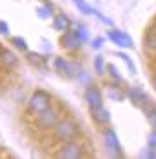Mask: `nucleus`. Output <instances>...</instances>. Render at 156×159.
Wrapping results in <instances>:
<instances>
[{
	"mask_svg": "<svg viewBox=\"0 0 156 159\" xmlns=\"http://www.w3.org/2000/svg\"><path fill=\"white\" fill-rule=\"evenodd\" d=\"M54 135L61 142H71L80 137V128L73 123L71 119H63L54 126Z\"/></svg>",
	"mask_w": 156,
	"mask_h": 159,
	"instance_id": "obj_1",
	"label": "nucleus"
},
{
	"mask_svg": "<svg viewBox=\"0 0 156 159\" xmlns=\"http://www.w3.org/2000/svg\"><path fill=\"white\" fill-rule=\"evenodd\" d=\"M153 88L156 90V73H154V76H153Z\"/></svg>",
	"mask_w": 156,
	"mask_h": 159,
	"instance_id": "obj_28",
	"label": "nucleus"
},
{
	"mask_svg": "<svg viewBox=\"0 0 156 159\" xmlns=\"http://www.w3.org/2000/svg\"><path fill=\"white\" fill-rule=\"evenodd\" d=\"M108 95L109 99H115V100H123V90H118V88H109L108 90Z\"/></svg>",
	"mask_w": 156,
	"mask_h": 159,
	"instance_id": "obj_17",
	"label": "nucleus"
},
{
	"mask_svg": "<svg viewBox=\"0 0 156 159\" xmlns=\"http://www.w3.org/2000/svg\"><path fill=\"white\" fill-rule=\"evenodd\" d=\"M85 100L88 102V106L90 107H97V106H102V95H101L99 88H87V92H85Z\"/></svg>",
	"mask_w": 156,
	"mask_h": 159,
	"instance_id": "obj_10",
	"label": "nucleus"
},
{
	"mask_svg": "<svg viewBox=\"0 0 156 159\" xmlns=\"http://www.w3.org/2000/svg\"><path fill=\"white\" fill-rule=\"evenodd\" d=\"M92 118L97 125H108L111 121V114H109L108 109H104L102 106H97L92 107Z\"/></svg>",
	"mask_w": 156,
	"mask_h": 159,
	"instance_id": "obj_9",
	"label": "nucleus"
},
{
	"mask_svg": "<svg viewBox=\"0 0 156 159\" xmlns=\"http://www.w3.org/2000/svg\"><path fill=\"white\" fill-rule=\"evenodd\" d=\"M118 56L121 57V59L127 62V66H128V69H130V73H135V68H134V62H132V59L127 56V54H123V52H118Z\"/></svg>",
	"mask_w": 156,
	"mask_h": 159,
	"instance_id": "obj_20",
	"label": "nucleus"
},
{
	"mask_svg": "<svg viewBox=\"0 0 156 159\" xmlns=\"http://www.w3.org/2000/svg\"><path fill=\"white\" fill-rule=\"evenodd\" d=\"M73 2H75L76 7L80 9V11L83 12V14H87V16H90V14H97V12L94 11V9H90V5H88L87 2H85V0H73Z\"/></svg>",
	"mask_w": 156,
	"mask_h": 159,
	"instance_id": "obj_14",
	"label": "nucleus"
},
{
	"mask_svg": "<svg viewBox=\"0 0 156 159\" xmlns=\"http://www.w3.org/2000/svg\"><path fill=\"white\" fill-rule=\"evenodd\" d=\"M38 16H40V17H49V16H50V7H47V9L40 7V9H38Z\"/></svg>",
	"mask_w": 156,
	"mask_h": 159,
	"instance_id": "obj_23",
	"label": "nucleus"
},
{
	"mask_svg": "<svg viewBox=\"0 0 156 159\" xmlns=\"http://www.w3.org/2000/svg\"><path fill=\"white\" fill-rule=\"evenodd\" d=\"M26 59H28L31 64H35V66H38V64H42V62H44V57H42L40 54H35V52H28V56H26Z\"/></svg>",
	"mask_w": 156,
	"mask_h": 159,
	"instance_id": "obj_16",
	"label": "nucleus"
},
{
	"mask_svg": "<svg viewBox=\"0 0 156 159\" xmlns=\"http://www.w3.org/2000/svg\"><path fill=\"white\" fill-rule=\"evenodd\" d=\"M92 45H94V48H101V47H102V38L94 40V42H92Z\"/></svg>",
	"mask_w": 156,
	"mask_h": 159,
	"instance_id": "obj_27",
	"label": "nucleus"
},
{
	"mask_svg": "<svg viewBox=\"0 0 156 159\" xmlns=\"http://www.w3.org/2000/svg\"><path fill=\"white\" fill-rule=\"evenodd\" d=\"M144 47L148 52H156V26H153L148 31V35L144 38Z\"/></svg>",
	"mask_w": 156,
	"mask_h": 159,
	"instance_id": "obj_13",
	"label": "nucleus"
},
{
	"mask_svg": "<svg viewBox=\"0 0 156 159\" xmlns=\"http://www.w3.org/2000/svg\"><path fill=\"white\" fill-rule=\"evenodd\" d=\"M108 71L113 75V80H115V81H121V76H120V73H118V69H116L115 66H108Z\"/></svg>",
	"mask_w": 156,
	"mask_h": 159,
	"instance_id": "obj_22",
	"label": "nucleus"
},
{
	"mask_svg": "<svg viewBox=\"0 0 156 159\" xmlns=\"http://www.w3.org/2000/svg\"><path fill=\"white\" fill-rule=\"evenodd\" d=\"M109 38L115 42L118 47H123V48H130L132 47V38L127 35V33L123 31H118V30H113V31H109Z\"/></svg>",
	"mask_w": 156,
	"mask_h": 159,
	"instance_id": "obj_8",
	"label": "nucleus"
},
{
	"mask_svg": "<svg viewBox=\"0 0 156 159\" xmlns=\"http://www.w3.org/2000/svg\"><path fill=\"white\" fill-rule=\"evenodd\" d=\"M94 66H96L97 75H104V59H102L101 56L96 57V61H94Z\"/></svg>",
	"mask_w": 156,
	"mask_h": 159,
	"instance_id": "obj_18",
	"label": "nucleus"
},
{
	"mask_svg": "<svg viewBox=\"0 0 156 159\" xmlns=\"http://www.w3.org/2000/svg\"><path fill=\"white\" fill-rule=\"evenodd\" d=\"M76 35H78V38L82 40V42H85V40H88V31L85 26H78V30H76Z\"/></svg>",
	"mask_w": 156,
	"mask_h": 159,
	"instance_id": "obj_21",
	"label": "nucleus"
},
{
	"mask_svg": "<svg viewBox=\"0 0 156 159\" xmlns=\"http://www.w3.org/2000/svg\"><path fill=\"white\" fill-rule=\"evenodd\" d=\"M12 45L17 47L19 50H28V43H26L23 38H17V36H16V38H12Z\"/></svg>",
	"mask_w": 156,
	"mask_h": 159,
	"instance_id": "obj_19",
	"label": "nucleus"
},
{
	"mask_svg": "<svg viewBox=\"0 0 156 159\" xmlns=\"http://www.w3.org/2000/svg\"><path fill=\"white\" fill-rule=\"evenodd\" d=\"M68 17L66 16H57L54 17V28L56 30H64V28H68Z\"/></svg>",
	"mask_w": 156,
	"mask_h": 159,
	"instance_id": "obj_15",
	"label": "nucleus"
},
{
	"mask_svg": "<svg viewBox=\"0 0 156 159\" xmlns=\"http://www.w3.org/2000/svg\"><path fill=\"white\" fill-rule=\"evenodd\" d=\"M0 33H2V35H9V26L4 21H0Z\"/></svg>",
	"mask_w": 156,
	"mask_h": 159,
	"instance_id": "obj_25",
	"label": "nucleus"
},
{
	"mask_svg": "<svg viewBox=\"0 0 156 159\" xmlns=\"http://www.w3.org/2000/svg\"><path fill=\"white\" fill-rule=\"evenodd\" d=\"M149 149H156V130L149 137Z\"/></svg>",
	"mask_w": 156,
	"mask_h": 159,
	"instance_id": "obj_24",
	"label": "nucleus"
},
{
	"mask_svg": "<svg viewBox=\"0 0 156 159\" xmlns=\"http://www.w3.org/2000/svg\"><path fill=\"white\" fill-rule=\"evenodd\" d=\"M0 62L5 64V66H9V68H14V66L17 64V57L14 56L11 50L4 48V50H0Z\"/></svg>",
	"mask_w": 156,
	"mask_h": 159,
	"instance_id": "obj_12",
	"label": "nucleus"
},
{
	"mask_svg": "<svg viewBox=\"0 0 156 159\" xmlns=\"http://www.w3.org/2000/svg\"><path fill=\"white\" fill-rule=\"evenodd\" d=\"M63 45L66 48H69V50H76V48H80L82 45V40L78 38V35L73 31H68L66 35L63 36Z\"/></svg>",
	"mask_w": 156,
	"mask_h": 159,
	"instance_id": "obj_11",
	"label": "nucleus"
},
{
	"mask_svg": "<svg viewBox=\"0 0 156 159\" xmlns=\"http://www.w3.org/2000/svg\"><path fill=\"white\" fill-rule=\"evenodd\" d=\"M104 142H106V147H108L109 154H120L121 152V145L116 139V133L113 130H106L104 131Z\"/></svg>",
	"mask_w": 156,
	"mask_h": 159,
	"instance_id": "obj_7",
	"label": "nucleus"
},
{
	"mask_svg": "<svg viewBox=\"0 0 156 159\" xmlns=\"http://www.w3.org/2000/svg\"><path fill=\"white\" fill-rule=\"evenodd\" d=\"M57 157H63V159H78L82 156H85V151L80 143H75L71 142H64V145L57 151Z\"/></svg>",
	"mask_w": 156,
	"mask_h": 159,
	"instance_id": "obj_4",
	"label": "nucleus"
},
{
	"mask_svg": "<svg viewBox=\"0 0 156 159\" xmlns=\"http://www.w3.org/2000/svg\"><path fill=\"white\" fill-rule=\"evenodd\" d=\"M54 68H56L57 73H61L64 76H73L78 73V66L75 62H69V61L63 59V57H56L54 59Z\"/></svg>",
	"mask_w": 156,
	"mask_h": 159,
	"instance_id": "obj_6",
	"label": "nucleus"
},
{
	"mask_svg": "<svg viewBox=\"0 0 156 159\" xmlns=\"http://www.w3.org/2000/svg\"><path fill=\"white\" fill-rule=\"evenodd\" d=\"M59 123V112L54 107H47L45 111L38 112V118H36V125L42 128V130H50L56 125Z\"/></svg>",
	"mask_w": 156,
	"mask_h": 159,
	"instance_id": "obj_2",
	"label": "nucleus"
},
{
	"mask_svg": "<svg viewBox=\"0 0 156 159\" xmlns=\"http://www.w3.org/2000/svg\"><path fill=\"white\" fill-rule=\"evenodd\" d=\"M128 97H130V100H132L135 106H139V107H142L144 111L149 112V106H151L153 102L144 93V90H140V88H130V90H128Z\"/></svg>",
	"mask_w": 156,
	"mask_h": 159,
	"instance_id": "obj_5",
	"label": "nucleus"
},
{
	"mask_svg": "<svg viewBox=\"0 0 156 159\" xmlns=\"http://www.w3.org/2000/svg\"><path fill=\"white\" fill-rule=\"evenodd\" d=\"M149 119H151V125H153V130H156V111L149 112Z\"/></svg>",
	"mask_w": 156,
	"mask_h": 159,
	"instance_id": "obj_26",
	"label": "nucleus"
},
{
	"mask_svg": "<svg viewBox=\"0 0 156 159\" xmlns=\"http://www.w3.org/2000/svg\"><path fill=\"white\" fill-rule=\"evenodd\" d=\"M28 107H30V111L36 112V114L42 112V111H45L47 107H50V97H49V93H47V92H44V90L35 92V93L30 97Z\"/></svg>",
	"mask_w": 156,
	"mask_h": 159,
	"instance_id": "obj_3",
	"label": "nucleus"
}]
</instances>
